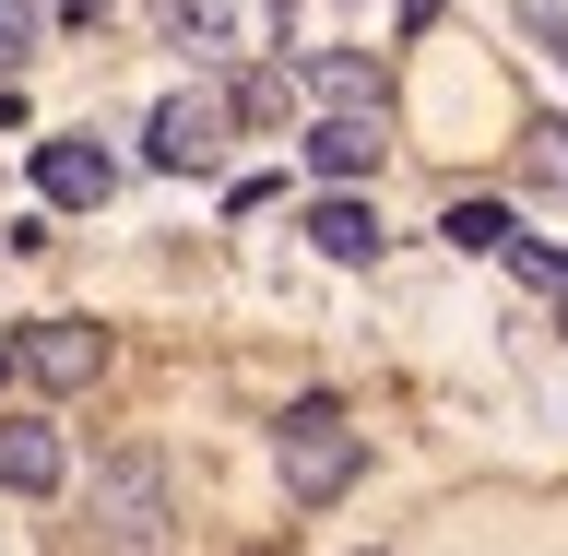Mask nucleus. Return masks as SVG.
I'll return each mask as SVG.
<instances>
[{"label":"nucleus","instance_id":"nucleus-1","mask_svg":"<svg viewBox=\"0 0 568 556\" xmlns=\"http://www.w3.org/2000/svg\"><path fill=\"white\" fill-rule=\"evenodd\" d=\"M273 474H284L296 509H332V497L367 474V426H355L344 403H296V415L273 426Z\"/></svg>","mask_w":568,"mask_h":556},{"label":"nucleus","instance_id":"nucleus-2","mask_svg":"<svg viewBox=\"0 0 568 556\" xmlns=\"http://www.w3.org/2000/svg\"><path fill=\"white\" fill-rule=\"evenodd\" d=\"M166 462L154 451H119L95 462V545H166Z\"/></svg>","mask_w":568,"mask_h":556},{"label":"nucleus","instance_id":"nucleus-3","mask_svg":"<svg viewBox=\"0 0 568 556\" xmlns=\"http://www.w3.org/2000/svg\"><path fill=\"white\" fill-rule=\"evenodd\" d=\"M36 190L60 213H95L106 190H119V154H106L95 131H60V142H36Z\"/></svg>","mask_w":568,"mask_h":556},{"label":"nucleus","instance_id":"nucleus-4","mask_svg":"<svg viewBox=\"0 0 568 556\" xmlns=\"http://www.w3.org/2000/svg\"><path fill=\"white\" fill-rule=\"evenodd\" d=\"M213 154H225V95H166V107H154V166L202 178Z\"/></svg>","mask_w":568,"mask_h":556},{"label":"nucleus","instance_id":"nucleus-5","mask_svg":"<svg viewBox=\"0 0 568 556\" xmlns=\"http://www.w3.org/2000/svg\"><path fill=\"white\" fill-rule=\"evenodd\" d=\"M308 166L332 178V190H355V178L379 166V107H332V119L308 131Z\"/></svg>","mask_w":568,"mask_h":556},{"label":"nucleus","instance_id":"nucleus-6","mask_svg":"<svg viewBox=\"0 0 568 556\" xmlns=\"http://www.w3.org/2000/svg\"><path fill=\"white\" fill-rule=\"evenodd\" d=\"M12 355H24V367H36V380H48V391H83V380H95V367H106V344H95V332H83V320H36V332H24V344H12Z\"/></svg>","mask_w":568,"mask_h":556},{"label":"nucleus","instance_id":"nucleus-7","mask_svg":"<svg viewBox=\"0 0 568 556\" xmlns=\"http://www.w3.org/2000/svg\"><path fill=\"white\" fill-rule=\"evenodd\" d=\"M0 486H12V497H60L71 486L60 426H0Z\"/></svg>","mask_w":568,"mask_h":556},{"label":"nucleus","instance_id":"nucleus-8","mask_svg":"<svg viewBox=\"0 0 568 556\" xmlns=\"http://www.w3.org/2000/svg\"><path fill=\"white\" fill-rule=\"evenodd\" d=\"M308 237H320V261H379V213L355 202V190H332V202L308 213Z\"/></svg>","mask_w":568,"mask_h":556},{"label":"nucleus","instance_id":"nucleus-9","mask_svg":"<svg viewBox=\"0 0 568 556\" xmlns=\"http://www.w3.org/2000/svg\"><path fill=\"white\" fill-rule=\"evenodd\" d=\"M438 237H450V249H509L521 225H509V202H450V213H438Z\"/></svg>","mask_w":568,"mask_h":556},{"label":"nucleus","instance_id":"nucleus-10","mask_svg":"<svg viewBox=\"0 0 568 556\" xmlns=\"http://www.w3.org/2000/svg\"><path fill=\"white\" fill-rule=\"evenodd\" d=\"M308 95L320 107H379V60H308Z\"/></svg>","mask_w":568,"mask_h":556},{"label":"nucleus","instance_id":"nucleus-11","mask_svg":"<svg viewBox=\"0 0 568 556\" xmlns=\"http://www.w3.org/2000/svg\"><path fill=\"white\" fill-rule=\"evenodd\" d=\"M521 166H532V178H545V190L568 202V119H532V131H521Z\"/></svg>","mask_w":568,"mask_h":556},{"label":"nucleus","instance_id":"nucleus-12","mask_svg":"<svg viewBox=\"0 0 568 556\" xmlns=\"http://www.w3.org/2000/svg\"><path fill=\"white\" fill-rule=\"evenodd\" d=\"M24 48H36V0H0V83L24 71Z\"/></svg>","mask_w":568,"mask_h":556},{"label":"nucleus","instance_id":"nucleus-13","mask_svg":"<svg viewBox=\"0 0 568 556\" xmlns=\"http://www.w3.org/2000/svg\"><path fill=\"white\" fill-rule=\"evenodd\" d=\"M521 24H532V36H545V60H568V12H545V0H532Z\"/></svg>","mask_w":568,"mask_h":556},{"label":"nucleus","instance_id":"nucleus-14","mask_svg":"<svg viewBox=\"0 0 568 556\" xmlns=\"http://www.w3.org/2000/svg\"><path fill=\"white\" fill-rule=\"evenodd\" d=\"M426 24H438V0H403V36H426Z\"/></svg>","mask_w":568,"mask_h":556},{"label":"nucleus","instance_id":"nucleus-15","mask_svg":"<svg viewBox=\"0 0 568 556\" xmlns=\"http://www.w3.org/2000/svg\"><path fill=\"white\" fill-rule=\"evenodd\" d=\"M48 12H71V24H95V12H106V0H48Z\"/></svg>","mask_w":568,"mask_h":556}]
</instances>
